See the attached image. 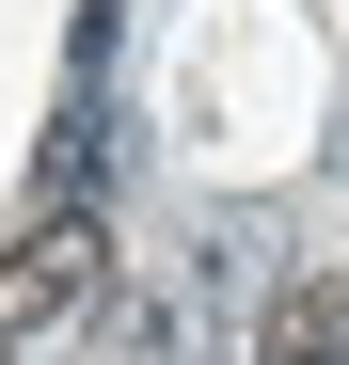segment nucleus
<instances>
[{
  "mask_svg": "<svg viewBox=\"0 0 349 365\" xmlns=\"http://www.w3.org/2000/svg\"><path fill=\"white\" fill-rule=\"evenodd\" d=\"M80 302H111V222L95 207L16 222V255H0V334H48V318H80Z\"/></svg>",
  "mask_w": 349,
  "mask_h": 365,
  "instance_id": "1",
  "label": "nucleus"
},
{
  "mask_svg": "<svg viewBox=\"0 0 349 365\" xmlns=\"http://www.w3.org/2000/svg\"><path fill=\"white\" fill-rule=\"evenodd\" d=\"M254 365H349V286L333 270H302L270 302V334H254Z\"/></svg>",
  "mask_w": 349,
  "mask_h": 365,
  "instance_id": "2",
  "label": "nucleus"
},
{
  "mask_svg": "<svg viewBox=\"0 0 349 365\" xmlns=\"http://www.w3.org/2000/svg\"><path fill=\"white\" fill-rule=\"evenodd\" d=\"M95 175H111V111L80 96L64 128H48V207H95Z\"/></svg>",
  "mask_w": 349,
  "mask_h": 365,
  "instance_id": "3",
  "label": "nucleus"
},
{
  "mask_svg": "<svg viewBox=\"0 0 349 365\" xmlns=\"http://www.w3.org/2000/svg\"><path fill=\"white\" fill-rule=\"evenodd\" d=\"M0 365H16V334H0Z\"/></svg>",
  "mask_w": 349,
  "mask_h": 365,
  "instance_id": "4",
  "label": "nucleus"
}]
</instances>
